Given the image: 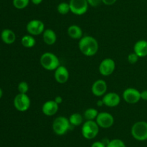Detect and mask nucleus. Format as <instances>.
I'll list each match as a JSON object with an SVG mask.
<instances>
[{
	"label": "nucleus",
	"mask_w": 147,
	"mask_h": 147,
	"mask_svg": "<svg viewBox=\"0 0 147 147\" xmlns=\"http://www.w3.org/2000/svg\"><path fill=\"white\" fill-rule=\"evenodd\" d=\"M78 47L80 52L86 56H93L98 50V43L95 37L86 35L80 39Z\"/></svg>",
	"instance_id": "nucleus-1"
},
{
	"label": "nucleus",
	"mask_w": 147,
	"mask_h": 147,
	"mask_svg": "<svg viewBox=\"0 0 147 147\" xmlns=\"http://www.w3.org/2000/svg\"><path fill=\"white\" fill-rule=\"evenodd\" d=\"M41 66L48 71H55L60 66V60L55 54L50 52H46L41 56L40 59Z\"/></svg>",
	"instance_id": "nucleus-2"
},
{
	"label": "nucleus",
	"mask_w": 147,
	"mask_h": 147,
	"mask_svg": "<svg viewBox=\"0 0 147 147\" xmlns=\"http://www.w3.org/2000/svg\"><path fill=\"white\" fill-rule=\"evenodd\" d=\"M134 138L139 141L147 140V122L146 121H138L135 122L131 130Z\"/></svg>",
	"instance_id": "nucleus-3"
},
{
	"label": "nucleus",
	"mask_w": 147,
	"mask_h": 147,
	"mask_svg": "<svg viewBox=\"0 0 147 147\" xmlns=\"http://www.w3.org/2000/svg\"><path fill=\"white\" fill-rule=\"evenodd\" d=\"M70 125L68 118L64 116L57 117L53 122V129L55 134L63 135L65 134L70 129Z\"/></svg>",
	"instance_id": "nucleus-4"
},
{
	"label": "nucleus",
	"mask_w": 147,
	"mask_h": 147,
	"mask_svg": "<svg viewBox=\"0 0 147 147\" xmlns=\"http://www.w3.org/2000/svg\"><path fill=\"white\" fill-rule=\"evenodd\" d=\"M82 135L86 139H93L99 132V126L95 120H86L82 126Z\"/></svg>",
	"instance_id": "nucleus-5"
},
{
	"label": "nucleus",
	"mask_w": 147,
	"mask_h": 147,
	"mask_svg": "<svg viewBox=\"0 0 147 147\" xmlns=\"http://www.w3.org/2000/svg\"><path fill=\"white\" fill-rule=\"evenodd\" d=\"M31 101L27 94L19 93L14 99V106L20 112H25L30 108Z\"/></svg>",
	"instance_id": "nucleus-6"
},
{
	"label": "nucleus",
	"mask_w": 147,
	"mask_h": 147,
	"mask_svg": "<svg viewBox=\"0 0 147 147\" xmlns=\"http://www.w3.org/2000/svg\"><path fill=\"white\" fill-rule=\"evenodd\" d=\"M70 12L76 15H83L88 9L87 0H70L69 2Z\"/></svg>",
	"instance_id": "nucleus-7"
},
{
	"label": "nucleus",
	"mask_w": 147,
	"mask_h": 147,
	"mask_svg": "<svg viewBox=\"0 0 147 147\" xmlns=\"http://www.w3.org/2000/svg\"><path fill=\"white\" fill-rule=\"evenodd\" d=\"M96 121L100 128H111L114 123V118L109 112H101L98 113Z\"/></svg>",
	"instance_id": "nucleus-8"
},
{
	"label": "nucleus",
	"mask_w": 147,
	"mask_h": 147,
	"mask_svg": "<svg viewBox=\"0 0 147 147\" xmlns=\"http://www.w3.org/2000/svg\"><path fill=\"white\" fill-rule=\"evenodd\" d=\"M116 69V63L112 59H105L100 62L99 65V72L104 76L111 75Z\"/></svg>",
	"instance_id": "nucleus-9"
},
{
	"label": "nucleus",
	"mask_w": 147,
	"mask_h": 147,
	"mask_svg": "<svg viewBox=\"0 0 147 147\" xmlns=\"http://www.w3.org/2000/svg\"><path fill=\"white\" fill-rule=\"evenodd\" d=\"M45 24L39 20H30L27 24V31L33 36L42 34L45 31Z\"/></svg>",
	"instance_id": "nucleus-10"
},
{
	"label": "nucleus",
	"mask_w": 147,
	"mask_h": 147,
	"mask_svg": "<svg viewBox=\"0 0 147 147\" xmlns=\"http://www.w3.org/2000/svg\"><path fill=\"white\" fill-rule=\"evenodd\" d=\"M123 98L127 103L136 104L141 99V92L135 88H127L123 91Z\"/></svg>",
	"instance_id": "nucleus-11"
},
{
	"label": "nucleus",
	"mask_w": 147,
	"mask_h": 147,
	"mask_svg": "<svg viewBox=\"0 0 147 147\" xmlns=\"http://www.w3.org/2000/svg\"><path fill=\"white\" fill-rule=\"evenodd\" d=\"M102 100L104 105L110 108H113L118 106L120 104L121 97L116 92H109L103 95Z\"/></svg>",
	"instance_id": "nucleus-12"
},
{
	"label": "nucleus",
	"mask_w": 147,
	"mask_h": 147,
	"mask_svg": "<svg viewBox=\"0 0 147 147\" xmlns=\"http://www.w3.org/2000/svg\"><path fill=\"white\" fill-rule=\"evenodd\" d=\"M107 84L103 79L96 80L93 84L91 87V92L95 96L101 97L105 95L107 91Z\"/></svg>",
	"instance_id": "nucleus-13"
},
{
	"label": "nucleus",
	"mask_w": 147,
	"mask_h": 147,
	"mask_svg": "<svg viewBox=\"0 0 147 147\" xmlns=\"http://www.w3.org/2000/svg\"><path fill=\"white\" fill-rule=\"evenodd\" d=\"M55 79L60 84H64L69 79V71L64 66H60L55 70Z\"/></svg>",
	"instance_id": "nucleus-14"
},
{
	"label": "nucleus",
	"mask_w": 147,
	"mask_h": 147,
	"mask_svg": "<svg viewBox=\"0 0 147 147\" xmlns=\"http://www.w3.org/2000/svg\"><path fill=\"white\" fill-rule=\"evenodd\" d=\"M58 108L59 105L55 100H48L43 104L42 111L47 116H53L57 113Z\"/></svg>",
	"instance_id": "nucleus-15"
},
{
	"label": "nucleus",
	"mask_w": 147,
	"mask_h": 147,
	"mask_svg": "<svg viewBox=\"0 0 147 147\" xmlns=\"http://www.w3.org/2000/svg\"><path fill=\"white\" fill-rule=\"evenodd\" d=\"M134 52L139 58L147 56V41L145 40H138L134 46Z\"/></svg>",
	"instance_id": "nucleus-16"
},
{
	"label": "nucleus",
	"mask_w": 147,
	"mask_h": 147,
	"mask_svg": "<svg viewBox=\"0 0 147 147\" xmlns=\"http://www.w3.org/2000/svg\"><path fill=\"white\" fill-rule=\"evenodd\" d=\"M43 41L48 46L55 44L57 40V35L54 30L51 29H46L42 33Z\"/></svg>",
	"instance_id": "nucleus-17"
},
{
	"label": "nucleus",
	"mask_w": 147,
	"mask_h": 147,
	"mask_svg": "<svg viewBox=\"0 0 147 147\" xmlns=\"http://www.w3.org/2000/svg\"><path fill=\"white\" fill-rule=\"evenodd\" d=\"M1 40L7 45H11L14 43L16 40V35L9 29H4L1 33Z\"/></svg>",
	"instance_id": "nucleus-18"
},
{
	"label": "nucleus",
	"mask_w": 147,
	"mask_h": 147,
	"mask_svg": "<svg viewBox=\"0 0 147 147\" xmlns=\"http://www.w3.org/2000/svg\"><path fill=\"white\" fill-rule=\"evenodd\" d=\"M67 34L71 38L78 40L83 37V30L81 27H79L78 25L76 24H73L70 25L67 29Z\"/></svg>",
	"instance_id": "nucleus-19"
},
{
	"label": "nucleus",
	"mask_w": 147,
	"mask_h": 147,
	"mask_svg": "<svg viewBox=\"0 0 147 147\" xmlns=\"http://www.w3.org/2000/svg\"><path fill=\"white\" fill-rule=\"evenodd\" d=\"M21 43L24 47L30 48H32L35 46L36 40L34 38V37H33V35H24L22 37Z\"/></svg>",
	"instance_id": "nucleus-20"
},
{
	"label": "nucleus",
	"mask_w": 147,
	"mask_h": 147,
	"mask_svg": "<svg viewBox=\"0 0 147 147\" xmlns=\"http://www.w3.org/2000/svg\"><path fill=\"white\" fill-rule=\"evenodd\" d=\"M69 121L71 125L73 126H79L82 124L83 121V117L80 113H73L69 118Z\"/></svg>",
	"instance_id": "nucleus-21"
},
{
	"label": "nucleus",
	"mask_w": 147,
	"mask_h": 147,
	"mask_svg": "<svg viewBox=\"0 0 147 147\" xmlns=\"http://www.w3.org/2000/svg\"><path fill=\"white\" fill-rule=\"evenodd\" d=\"M98 113V111L95 108H88L84 112V118L86 120H94L96 119Z\"/></svg>",
	"instance_id": "nucleus-22"
},
{
	"label": "nucleus",
	"mask_w": 147,
	"mask_h": 147,
	"mask_svg": "<svg viewBox=\"0 0 147 147\" xmlns=\"http://www.w3.org/2000/svg\"><path fill=\"white\" fill-rule=\"evenodd\" d=\"M57 10L60 14H66L70 12V5L69 3L67 2H61L57 5Z\"/></svg>",
	"instance_id": "nucleus-23"
},
{
	"label": "nucleus",
	"mask_w": 147,
	"mask_h": 147,
	"mask_svg": "<svg viewBox=\"0 0 147 147\" xmlns=\"http://www.w3.org/2000/svg\"><path fill=\"white\" fill-rule=\"evenodd\" d=\"M13 5L16 9L22 10L29 5L30 0H13Z\"/></svg>",
	"instance_id": "nucleus-24"
},
{
	"label": "nucleus",
	"mask_w": 147,
	"mask_h": 147,
	"mask_svg": "<svg viewBox=\"0 0 147 147\" xmlns=\"http://www.w3.org/2000/svg\"><path fill=\"white\" fill-rule=\"evenodd\" d=\"M106 147H126V144H124L122 140L119 138H115L109 141V143L106 145Z\"/></svg>",
	"instance_id": "nucleus-25"
},
{
	"label": "nucleus",
	"mask_w": 147,
	"mask_h": 147,
	"mask_svg": "<svg viewBox=\"0 0 147 147\" xmlns=\"http://www.w3.org/2000/svg\"><path fill=\"white\" fill-rule=\"evenodd\" d=\"M18 91L20 93L27 94L29 90V85L26 82H21L18 84Z\"/></svg>",
	"instance_id": "nucleus-26"
},
{
	"label": "nucleus",
	"mask_w": 147,
	"mask_h": 147,
	"mask_svg": "<svg viewBox=\"0 0 147 147\" xmlns=\"http://www.w3.org/2000/svg\"><path fill=\"white\" fill-rule=\"evenodd\" d=\"M139 57L136 54V53L134 52V53H130V54L128 56V61H129V63L131 64H134L139 60Z\"/></svg>",
	"instance_id": "nucleus-27"
},
{
	"label": "nucleus",
	"mask_w": 147,
	"mask_h": 147,
	"mask_svg": "<svg viewBox=\"0 0 147 147\" xmlns=\"http://www.w3.org/2000/svg\"><path fill=\"white\" fill-rule=\"evenodd\" d=\"M87 1L89 5H90L91 7H98V6L100 5V3L102 2V0H87Z\"/></svg>",
	"instance_id": "nucleus-28"
},
{
	"label": "nucleus",
	"mask_w": 147,
	"mask_h": 147,
	"mask_svg": "<svg viewBox=\"0 0 147 147\" xmlns=\"http://www.w3.org/2000/svg\"><path fill=\"white\" fill-rule=\"evenodd\" d=\"M91 147H106V144L103 141H95L91 145Z\"/></svg>",
	"instance_id": "nucleus-29"
},
{
	"label": "nucleus",
	"mask_w": 147,
	"mask_h": 147,
	"mask_svg": "<svg viewBox=\"0 0 147 147\" xmlns=\"http://www.w3.org/2000/svg\"><path fill=\"white\" fill-rule=\"evenodd\" d=\"M117 0H102V2L105 4V5H108V6H111L114 4L116 2Z\"/></svg>",
	"instance_id": "nucleus-30"
},
{
	"label": "nucleus",
	"mask_w": 147,
	"mask_h": 147,
	"mask_svg": "<svg viewBox=\"0 0 147 147\" xmlns=\"http://www.w3.org/2000/svg\"><path fill=\"white\" fill-rule=\"evenodd\" d=\"M141 99H143V100L147 101V89L141 92Z\"/></svg>",
	"instance_id": "nucleus-31"
},
{
	"label": "nucleus",
	"mask_w": 147,
	"mask_h": 147,
	"mask_svg": "<svg viewBox=\"0 0 147 147\" xmlns=\"http://www.w3.org/2000/svg\"><path fill=\"white\" fill-rule=\"evenodd\" d=\"M54 100L55 102H57L58 105H60V104H61L62 102H63V98H62L60 96H57L55 98Z\"/></svg>",
	"instance_id": "nucleus-32"
},
{
	"label": "nucleus",
	"mask_w": 147,
	"mask_h": 147,
	"mask_svg": "<svg viewBox=\"0 0 147 147\" xmlns=\"http://www.w3.org/2000/svg\"><path fill=\"white\" fill-rule=\"evenodd\" d=\"M43 0H31L32 3L34 4H35V5H39V4H40L42 3V1Z\"/></svg>",
	"instance_id": "nucleus-33"
},
{
	"label": "nucleus",
	"mask_w": 147,
	"mask_h": 147,
	"mask_svg": "<svg viewBox=\"0 0 147 147\" xmlns=\"http://www.w3.org/2000/svg\"><path fill=\"white\" fill-rule=\"evenodd\" d=\"M104 105V104H103V100H102V99H100V100H98V102H97V105L98 107H101V106H103V105Z\"/></svg>",
	"instance_id": "nucleus-34"
},
{
	"label": "nucleus",
	"mask_w": 147,
	"mask_h": 147,
	"mask_svg": "<svg viewBox=\"0 0 147 147\" xmlns=\"http://www.w3.org/2000/svg\"><path fill=\"white\" fill-rule=\"evenodd\" d=\"M2 95H3V90H2V89H1V88H0V99L1 98Z\"/></svg>",
	"instance_id": "nucleus-35"
}]
</instances>
